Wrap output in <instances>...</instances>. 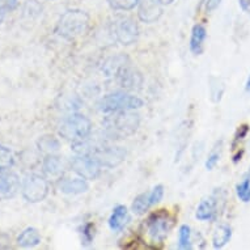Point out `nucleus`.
<instances>
[{"label":"nucleus","mask_w":250,"mask_h":250,"mask_svg":"<svg viewBox=\"0 0 250 250\" xmlns=\"http://www.w3.org/2000/svg\"><path fill=\"white\" fill-rule=\"evenodd\" d=\"M140 118L134 110L114 111L104 119V135L109 140L126 139L139 128Z\"/></svg>","instance_id":"nucleus-1"},{"label":"nucleus","mask_w":250,"mask_h":250,"mask_svg":"<svg viewBox=\"0 0 250 250\" xmlns=\"http://www.w3.org/2000/svg\"><path fill=\"white\" fill-rule=\"evenodd\" d=\"M90 26L89 15L82 9H70L63 13L58 21L57 32L58 36L64 38L67 41H75L88 33Z\"/></svg>","instance_id":"nucleus-2"},{"label":"nucleus","mask_w":250,"mask_h":250,"mask_svg":"<svg viewBox=\"0 0 250 250\" xmlns=\"http://www.w3.org/2000/svg\"><path fill=\"white\" fill-rule=\"evenodd\" d=\"M59 135L67 142L78 143L80 140L85 139L92 132V122L88 117L80 113H71L63 118L59 125Z\"/></svg>","instance_id":"nucleus-3"},{"label":"nucleus","mask_w":250,"mask_h":250,"mask_svg":"<svg viewBox=\"0 0 250 250\" xmlns=\"http://www.w3.org/2000/svg\"><path fill=\"white\" fill-rule=\"evenodd\" d=\"M143 105L144 101L138 96L126 92H113L100 100L99 110L105 114H110L114 111L138 110L143 107Z\"/></svg>","instance_id":"nucleus-4"},{"label":"nucleus","mask_w":250,"mask_h":250,"mask_svg":"<svg viewBox=\"0 0 250 250\" xmlns=\"http://www.w3.org/2000/svg\"><path fill=\"white\" fill-rule=\"evenodd\" d=\"M110 29L111 33L114 34L115 40L121 45H132L139 37V26L135 20L130 16L117 15L111 21Z\"/></svg>","instance_id":"nucleus-5"},{"label":"nucleus","mask_w":250,"mask_h":250,"mask_svg":"<svg viewBox=\"0 0 250 250\" xmlns=\"http://www.w3.org/2000/svg\"><path fill=\"white\" fill-rule=\"evenodd\" d=\"M49 191V181L40 174H29L21 182V194L29 203H40L45 201Z\"/></svg>","instance_id":"nucleus-6"},{"label":"nucleus","mask_w":250,"mask_h":250,"mask_svg":"<svg viewBox=\"0 0 250 250\" xmlns=\"http://www.w3.org/2000/svg\"><path fill=\"white\" fill-rule=\"evenodd\" d=\"M174 226V217H172L164 209L153 212L147 219V229L153 242H163L168 237L169 232Z\"/></svg>","instance_id":"nucleus-7"},{"label":"nucleus","mask_w":250,"mask_h":250,"mask_svg":"<svg viewBox=\"0 0 250 250\" xmlns=\"http://www.w3.org/2000/svg\"><path fill=\"white\" fill-rule=\"evenodd\" d=\"M71 169L86 181H95L101 174L103 165L90 155H76L71 161Z\"/></svg>","instance_id":"nucleus-8"},{"label":"nucleus","mask_w":250,"mask_h":250,"mask_svg":"<svg viewBox=\"0 0 250 250\" xmlns=\"http://www.w3.org/2000/svg\"><path fill=\"white\" fill-rule=\"evenodd\" d=\"M163 198H164V186L156 185L151 191H146L135 197L131 205V211L135 215H144L151 207L160 203Z\"/></svg>","instance_id":"nucleus-9"},{"label":"nucleus","mask_w":250,"mask_h":250,"mask_svg":"<svg viewBox=\"0 0 250 250\" xmlns=\"http://www.w3.org/2000/svg\"><path fill=\"white\" fill-rule=\"evenodd\" d=\"M130 64H131L130 62H127L126 64H123L118 70V72L114 75V78L122 89H139L140 86H142V83H143V78H142V74H140L139 71H136Z\"/></svg>","instance_id":"nucleus-10"},{"label":"nucleus","mask_w":250,"mask_h":250,"mask_svg":"<svg viewBox=\"0 0 250 250\" xmlns=\"http://www.w3.org/2000/svg\"><path fill=\"white\" fill-rule=\"evenodd\" d=\"M220 195L217 197L216 194H212L207 198H203L201 203L198 205L195 211V217L199 222H212L219 215L220 209Z\"/></svg>","instance_id":"nucleus-11"},{"label":"nucleus","mask_w":250,"mask_h":250,"mask_svg":"<svg viewBox=\"0 0 250 250\" xmlns=\"http://www.w3.org/2000/svg\"><path fill=\"white\" fill-rule=\"evenodd\" d=\"M163 7L156 0H140L138 4V17L144 24H153L163 16Z\"/></svg>","instance_id":"nucleus-12"},{"label":"nucleus","mask_w":250,"mask_h":250,"mask_svg":"<svg viewBox=\"0 0 250 250\" xmlns=\"http://www.w3.org/2000/svg\"><path fill=\"white\" fill-rule=\"evenodd\" d=\"M21 190V182L17 174L8 170H0V201L11 199Z\"/></svg>","instance_id":"nucleus-13"},{"label":"nucleus","mask_w":250,"mask_h":250,"mask_svg":"<svg viewBox=\"0 0 250 250\" xmlns=\"http://www.w3.org/2000/svg\"><path fill=\"white\" fill-rule=\"evenodd\" d=\"M58 188L63 194L68 195H78L84 194L89 190V184L83 177H75V178H59Z\"/></svg>","instance_id":"nucleus-14"},{"label":"nucleus","mask_w":250,"mask_h":250,"mask_svg":"<svg viewBox=\"0 0 250 250\" xmlns=\"http://www.w3.org/2000/svg\"><path fill=\"white\" fill-rule=\"evenodd\" d=\"M42 168H43V173H45L47 177H51V178H62L63 176V172H64V164H63V160L62 157L57 156L55 153H49L43 159V163H42Z\"/></svg>","instance_id":"nucleus-15"},{"label":"nucleus","mask_w":250,"mask_h":250,"mask_svg":"<svg viewBox=\"0 0 250 250\" xmlns=\"http://www.w3.org/2000/svg\"><path fill=\"white\" fill-rule=\"evenodd\" d=\"M128 222H130V213H128L127 207L123 205H118L113 209L107 223H109V228L113 232H121L125 227L127 226Z\"/></svg>","instance_id":"nucleus-16"},{"label":"nucleus","mask_w":250,"mask_h":250,"mask_svg":"<svg viewBox=\"0 0 250 250\" xmlns=\"http://www.w3.org/2000/svg\"><path fill=\"white\" fill-rule=\"evenodd\" d=\"M207 38V30L205 25L195 24L191 29V36H190L189 49L194 55H201L205 50V42Z\"/></svg>","instance_id":"nucleus-17"},{"label":"nucleus","mask_w":250,"mask_h":250,"mask_svg":"<svg viewBox=\"0 0 250 250\" xmlns=\"http://www.w3.org/2000/svg\"><path fill=\"white\" fill-rule=\"evenodd\" d=\"M41 234L38 232V229L33 228V227H29L25 228L19 236H17V245L21 248H34L41 244Z\"/></svg>","instance_id":"nucleus-18"},{"label":"nucleus","mask_w":250,"mask_h":250,"mask_svg":"<svg viewBox=\"0 0 250 250\" xmlns=\"http://www.w3.org/2000/svg\"><path fill=\"white\" fill-rule=\"evenodd\" d=\"M232 238V228L227 224H220L216 227L212 234V246L215 249H222Z\"/></svg>","instance_id":"nucleus-19"},{"label":"nucleus","mask_w":250,"mask_h":250,"mask_svg":"<svg viewBox=\"0 0 250 250\" xmlns=\"http://www.w3.org/2000/svg\"><path fill=\"white\" fill-rule=\"evenodd\" d=\"M38 147L43 152L49 153H57L61 148V142L53 135H43L38 139Z\"/></svg>","instance_id":"nucleus-20"},{"label":"nucleus","mask_w":250,"mask_h":250,"mask_svg":"<svg viewBox=\"0 0 250 250\" xmlns=\"http://www.w3.org/2000/svg\"><path fill=\"white\" fill-rule=\"evenodd\" d=\"M236 194H237L238 199L244 203L250 202V172L237 184Z\"/></svg>","instance_id":"nucleus-21"},{"label":"nucleus","mask_w":250,"mask_h":250,"mask_svg":"<svg viewBox=\"0 0 250 250\" xmlns=\"http://www.w3.org/2000/svg\"><path fill=\"white\" fill-rule=\"evenodd\" d=\"M222 152H223V140L217 142L215 146L212 147L211 152L207 156V160H206V169L207 170H212L217 165V163L220 161V157H222Z\"/></svg>","instance_id":"nucleus-22"},{"label":"nucleus","mask_w":250,"mask_h":250,"mask_svg":"<svg viewBox=\"0 0 250 250\" xmlns=\"http://www.w3.org/2000/svg\"><path fill=\"white\" fill-rule=\"evenodd\" d=\"M191 248H193V244H191V228L184 224L178 229V249L186 250L191 249Z\"/></svg>","instance_id":"nucleus-23"},{"label":"nucleus","mask_w":250,"mask_h":250,"mask_svg":"<svg viewBox=\"0 0 250 250\" xmlns=\"http://www.w3.org/2000/svg\"><path fill=\"white\" fill-rule=\"evenodd\" d=\"M15 163V156L9 148L0 144V170H8Z\"/></svg>","instance_id":"nucleus-24"},{"label":"nucleus","mask_w":250,"mask_h":250,"mask_svg":"<svg viewBox=\"0 0 250 250\" xmlns=\"http://www.w3.org/2000/svg\"><path fill=\"white\" fill-rule=\"evenodd\" d=\"M139 1L140 0H107V3H109L111 9H114V11H122V12L131 11L135 7H138Z\"/></svg>","instance_id":"nucleus-25"},{"label":"nucleus","mask_w":250,"mask_h":250,"mask_svg":"<svg viewBox=\"0 0 250 250\" xmlns=\"http://www.w3.org/2000/svg\"><path fill=\"white\" fill-rule=\"evenodd\" d=\"M19 5V0H0V24L4 21L7 15L13 12Z\"/></svg>","instance_id":"nucleus-26"},{"label":"nucleus","mask_w":250,"mask_h":250,"mask_svg":"<svg viewBox=\"0 0 250 250\" xmlns=\"http://www.w3.org/2000/svg\"><path fill=\"white\" fill-rule=\"evenodd\" d=\"M82 242L84 245H89L95 238V226L92 223H86L82 227Z\"/></svg>","instance_id":"nucleus-27"},{"label":"nucleus","mask_w":250,"mask_h":250,"mask_svg":"<svg viewBox=\"0 0 250 250\" xmlns=\"http://www.w3.org/2000/svg\"><path fill=\"white\" fill-rule=\"evenodd\" d=\"M248 132H249V126L248 125H242L241 127L238 128L237 132H236V135H234L233 139V144H232V147H236L240 142H241L246 135H248Z\"/></svg>","instance_id":"nucleus-28"},{"label":"nucleus","mask_w":250,"mask_h":250,"mask_svg":"<svg viewBox=\"0 0 250 250\" xmlns=\"http://www.w3.org/2000/svg\"><path fill=\"white\" fill-rule=\"evenodd\" d=\"M223 0H205V5H206V11L207 12H212L215 9L222 4Z\"/></svg>","instance_id":"nucleus-29"},{"label":"nucleus","mask_w":250,"mask_h":250,"mask_svg":"<svg viewBox=\"0 0 250 250\" xmlns=\"http://www.w3.org/2000/svg\"><path fill=\"white\" fill-rule=\"evenodd\" d=\"M238 5L250 17V0H238Z\"/></svg>","instance_id":"nucleus-30"},{"label":"nucleus","mask_w":250,"mask_h":250,"mask_svg":"<svg viewBox=\"0 0 250 250\" xmlns=\"http://www.w3.org/2000/svg\"><path fill=\"white\" fill-rule=\"evenodd\" d=\"M156 1H159L161 5H169L172 4L174 0H156Z\"/></svg>","instance_id":"nucleus-31"},{"label":"nucleus","mask_w":250,"mask_h":250,"mask_svg":"<svg viewBox=\"0 0 250 250\" xmlns=\"http://www.w3.org/2000/svg\"><path fill=\"white\" fill-rule=\"evenodd\" d=\"M245 90H246V92H250V74H249V76H248V79H246Z\"/></svg>","instance_id":"nucleus-32"},{"label":"nucleus","mask_w":250,"mask_h":250,"mask_svg":"<svg viewBox=\"0 0 250 250\" xmlns=\"http://www.w3.org/2000/svg\"><path fill=\"white\" fill-rule=\"evenodd\" d=\"M203 1H205V0H203Z\"/></svg>","instance_id":"nucleus-33"}]
</instances>
